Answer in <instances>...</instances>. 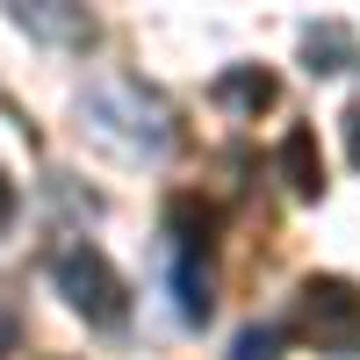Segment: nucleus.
Segmentation results:
<instances>
[{
	"label": "nucleus",
	"mask_w": 360,
	"mask_h": 360,
	"mask_svg": "<svg viewBox=\"0 0 360 360\" xmlns=\"http://www.w3.org/2000/svg\"><path fill=\"white\" fill-rule=\"evenodd\" d=\"M86 130L101 144H115L123 159H166L173 152V108L159 94H144L137 79H101L94 94L79 101Z\"/></svg>",
	"instance_id": "f257e3e1"
},
{
	"label": "nucleus",
	"mask_w": 360,
	"mask_h": 360,
	"mask_svg": "<svg viewBox=\"0 0 360 360\" xmlns=\"http://www.w3.org/2000/svg\"><path fill=\"white\" fill-rule=\"evenodd\" d=\"M295 332L332 360H360V288L339 274H310L295 288Z\"/></svg>",
	"instance_id": "f03ea898"
},
{
	"label": "nucleus",
	"mask_w": 360,
	"mask_h": 360,
	"mask_svg": "<svg viewBox=\"0 0 360 360\" xmlns=\"http://www.w3.org/2000/svg\"><path fill=\"white\" fill-rule=\"evenodd\" d=\"M58 295H65L86 324H101V332H115V324L130 317V288H123V274H115L94 245L58 252Z\"/></svg>",
	"instance_id": "7ed1b4c3"
},
{
	"label": "nucleus",
	"mask_w": 360,
	"mask_h": 360,
	"mask_svg": "<svg viewBox=\"0 0 360 360\" xmlns=\"http://www.w3.org/2000/svg\"><path fill=\"white\" fill-rule=\"evenodd\" d=\"M274 159H281V180H288L295 202H317V195H324V152H317V130H288Z\"/></svg>",
	"instance_id": "20e7f679"
},
{
	"label": "nucleus",
	"mask_w": 360,
	"mask_h": 360,
	"mask_svg": "<svg viewBox=\"0 0 360 360\" xmlns=\"http://www.w3.org/2000/svg\"><path fill=\"white\" fill-rule=\"evenodd\" d=\"M173 303H180V317H188V324H202L209 310H217V295H209V266H202V252H180V259H173Z\"/></svg>",
	"instance_id": "39448f33"
},
{
	"label": "nucleus",
	"mask_w": 360,
	"mask_h": 360,
	"mask_svg": "<svg viewBox=\"0 0 360 360\" xmlns=\"http://www.w3.org/2000/svg\"><path fill=\"white\" fill-rule=\"evenodd\" d=\"M217 94L231 101V108H274V94H281V86H274V72H259V65H238V72H224L217 79Z\"/></svg>",
	"instance_id": "423d86ee"
},
{
	"label": "nucleus",
	"mask_w": 360,
	"mask_h": 360,
	"mask_svg": "<svg viewBox=\"0 0 360 360\" xmlns=\"http://www.w3.org/2000/svg\"><path fill=\"white\" fill-rule=\"evenodd\" d=\"M303 51H310V72H346V65H353V37H346L339 22L310 29V37H303Z\"/></svg>",
	"instance_id": "0eeeda50"
},
{
	"label": "nucleus",
	"mask_w": 360,
	"mask_h": 360,
	"mask_svg": "<svg viewBox=\"0 0 360 360\" xmlns=\"http://www.w3.org/2000/svg\"><path fill=\"white\" fill-rule=\"evenodd\" d=\"M15 22L37 37H86V15H58V8H15Z\"/></svg>",
	"instance_id": "6e6552de"
},
{
	"label": "nucleus",
	"mask_w": 360,
	"mask_h": 360,
	"mask_svg": "<svg viewBox=\"0 0 360 360\" xmlns=\"http://www.w3.org/2000/svg\"><path fill=\"white\" fill-rule=\"evenodd\" d=\"M231 360H281V332L274 324H245V332L231 339Z\"/></svg>",
	"instance_id": "1a4fd4ad"
},
{
	"label": "nucleus",
	"mask_w": 360,
	"mask_h": 360,
	"mask_svg": "<svg viewBox=\"0 0 360 360\" xmlns=\"http://www.w3.org/2000/svg\"><path fill=\"white\" fill-rule=\"evenodd\" d=\"M8 224H15V180L0 173V231H8Z\"/></svg>",
	"instance_id": "9d476101"
},
{
	"label": "nucleus",
	"mask_w": 360,
	"mask_h": 360,
	"mask_svg": "<svg viewBox=\"0 0 360 360\" xmlns=\"http://www.w3.org/2000/svg\"><path fill=\"white\" fill-rule=\"evenodd\" d=\"M346 159H353V166H360V108H353V115H346Z\"/></svg>",
	"instance_id": "9b49d317"
},
{
	"label": "nucleus",
	"mask_w": 360,
	"mask_h": 360,
	"mask_svg": "<svg viewBox=\"0 0 360 360\" xmlns=\"http://www.w3.org/2000/svg\"><path fill=\"white\" fill-rule=\"evenodd\" d=\"M8 353H15V317L0 310V360H8Z\"/></svg>",
	"instance_id": "f8f14e48"
}]
</instances>
